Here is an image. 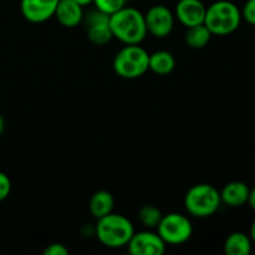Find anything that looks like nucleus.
<instances>
[{
	"label": "nucleus",
	"instance_id": "nucleus-24",
	"mask_svg": "<svg viewBox=\"0 0 255 255\" xmlns=\"http://www.w3.org/2000/svg\"><path fill=\"white\" fill-rule=\"evenodd\" d=\"M249 237H251L252 242H253V244L255 246V219L253 221V223H252L251 229H249Z\"/></svg>",
	"mask_w": 255,
	"mask_h": 255
},
{
	"label": "nucleus",
	"instance_id": "nucleus-1",
	"mask_svg": "<svg viewBox=\"0 0 255 255\" xmlns=\"http://www.w3.org/2000/svg\"><path fill=\"white\" fill-rule=\"evenodd\" d=\"M110 26L115 39L125 45H138L147 36L144 14L127 5L110 15Z\"/></svg>",
	"mask_w": 255,
	"mask_h": 255
},
{
	"label": "nucleus",
	"instance_id": "nucleus-6",
	"mask_svg": "<svg viewBox=\"0 0 255 255\" xmlns=\"http://www.w3.org/2000/svg\"><path fill=\"white\" fill-rule=\"evenodd\" d=\"M156 229L164 243L171 246L186 243L193 234L191 219L182 213H168L163 216Z\"/></svg>",
	"mask_w": 255,
	"mask_h": 255
},
{
	"label": "nucleus",
	"instance_id": "nucleus-17",
	"mask_svg": "<svg viewBox=\"0 0 255 255\" xmlns=\"http://www.w3.org/2000/svg\"><path fill=\"white\" fill-rule=\"evenodd\" d=\"M212 32L204 24L196 25V26L187 27L184 40L186 44L192 49H203L209 44L212 39Z\"/></svg>",
	"mask_w": 255,
	"mask_h": 255
},
{
	"label": "nucleus",
	"instance_id": "nucleus-21",
	"mask_svg": "<svg viewBox=\"0 0 255 255\" xmlns=\"http://www.w3.org/2000/svg\"><path fill=\"white\" fill-rule=\"evenodd\" d=\"M11 192V181L9 176L0 171V202L5 201Z\"/></svg>",
	"mask_w": 255,
	"mask_h": 255
},
{
	"label": "nucleus",
	"instance_id": "nucleus-22",
	"mask_svg": "<svg viewBox=\"0 0 255 255\" xmlns=\"http://www.w3.org/2000/svg\"><path fill=\"white\" fill-rule=\"evenodd\" d=\"M69 249L61 243L50 244L44 251V255H69Z\"/></svg>",
	"mask_w": 255,
	"mask_h": 255
},
{
	"label": "nucleus",
	"instance_id": "nucleus-4",
	"mask_svg": "<svg viewBox=\"0 0 255 255\" xmlns=\"http://www.w3.org/2000/svg\"><path fill=\"white\" fill-rule=\"evenodd\" d=\"M221 206V192L209 183L194 184L184 196V208L196 218L214 216Z\"/></svg>",
	"mask_w": 255,
	"mask_h": 255
},
{
	"label": "nucleus",
	"instance_id": "nucleus-28",
	"mask_svg": "<svg viewBox=\"0 0 255 255\" xmlns=\"http://www.w3.org/2000/svg\"><path fill=\"white\" fill-rule=\"evenodd\" d=\"M177 1H178V0H177Z\"/></svg>",
	"mask_w": 255,
	"mask_h": 255
},
{
	"label": "nucleus",
	"instance_id": "nucleus-20",
	"mask_svg": "<svg viewBox=\"0 0 255 255\" xmlns=\"http://www.w3.org/2000/svg\"><path fill=\"white\" fill-rule=\"evenodd\" d=\"M241 10L244 21L255 26V0H247Z\"/></svg>",
	"mask_w": 255,
	"mask_h": 255
},
{
	"label": "nucleus",
	"instance_id": "nucleus-5",
	"mask_svg": "<svg viewBox=\"0 0 255 255\" xmlns=\"http://www.w3.org/2000/svg\"><path fill=\"white\" fill-rule=\"evenodd\" d=\"M149 54L138 45H126L115 55V72L120 77L126 80H134L143 76L149 70Z\"/></svg>",
	"mask_w": 255,
	"mask_h": 255
},
{
	"label": "nucleus",
	"instance_id": "nucleus-25",
	"mask_svg": "<svg viewBox=\"0 0 255 255\" xmlns=\"http://www.w3.org/2000/svg\"><path fill=\"white\" fill-rule=\"evenodd\" d=\"M74 1L79 2L80 5H82V6H86V5L91 4V2H92V0H74Z\"/></svg>",
	"mask_w": 255,
	"mask_h": 255
},
{
	"label": "nucleus",
	"instance_id": "nucleus-13",
	"mask_svg": "<svg viewBox=\"0 0 255 255\" xmlns=\"http://www.w3.org/2000/svg\"><path fill=\"white\" fill-rule=\"evenodd\" d=\"M219 192H221L222 203L231 208H239L248 203L251 188L248 184L242 181H232Z\"/></svg>",
	"mask_w": 255,
	"mask_h": 255
},
{
	"label": "nucleus",
	"instance_id": "nucleus-8",
	"mask_svg": "<svg viewBox=\"0 0 255 255\" xmlns=\"http://www.w3.org/2000/svg\"><path fill=\"white\" fill-rule=\"evenodd\" d=\"M147 34L157 39L169 36L174 27V14L166 5H153L144 14Z\"/></svg>",
	"mask_w": 255,
	"mask_h": 255
},
{
	"label": "nucleus",
	"instance_id": "nucleus-27",
	"mask_svg": "<svg viewBox=\"0 0 255 255\" xmlns=\"http://www.w3.org/2000/svg\"><path fill=\"white\" fill-rule=\"evenodd\" d=\"M0 96H1V91H0Z\"/></svg>",
	"mask_w": 255,
	"mask_h": 255
},
{
	"label": "nucleus",
	"instance_id": "nucleus-11",
	"mask_svg": "<svg viewBox=\"0 0 255 255\" xmlns=\"http://www.w3.org/2000/svg\"><path fill=\"white\" fill-rule=\"evenodd\" d=\"M207 6L201 0H178L174 10V17H177L186 27L204 24Z\"/></svg>",
	"mask_w": 255,
	"mask_h": 255
},
{
	"label": "nucleus",
	"instance_id": "nucleus-26",
	"mask_svg": "<svg viewBox=\"0 0 255 255\" xmlns=\"http://www.w3.org/2000/svg\"><path fill=\"white\" fill-rule=\"evenodd\" d=\"M4 127H5V122H4V119H2L1 114H0V136L2 134V132H4Z\"/></svg>",
	"mask_w": 255,
	"mask_h": 255
},
{
	"label": "nucleus",
	"instance_id": "nucleus-2",
	"mask_svg": "<svg viewBox=\"0 0 255 255\" xmlns=\"http://www.w3.org/2000/svg\"><path fill=\"white\" fill-rule=\"evenodd\" d=\"M134 233L132 222L127 217L117 213H110L97 219L95 236L105 247L119 249L127 247Z\"/></svg>",
	"mask_w": 255,
	"mask_h": 255
},
{
	"label": "nucleus",
	"instance_id": "nucleus-10",
	"mask_svg": "<svg viewBox=\"0 0 255 255\" xmlns=\"http://www.w3.org/2000/svg\"><path fill=\"white\" fill-rule=\"evenodd\" d=\"M57 4L59 0H21L20 10L25 20L40 24L54 16Z\"/></svg>",
	"mask_w": 255,
	"mask_h": 255
},
{
	"label": "nucleus",
	"instance_id": "nucleus-9",
	"mask_svg": "<svg viewBox=\"0 0 255 255\" xmlns=\"http://www.w3.org/2000/svg\"><path fill=\"white\" fill-rule=\"evenodd\" d=\"M167 244L158 233L152 231L134 232L129 239L127 248L132 255H162L166 252Z\"/></svg>",
	"mask_w": 255,
	"mask_h": 255
},
{
	"label": "nucleus",
	"instance_id": "nucleus-12",
	"mask_svg": "<svg viewBox=\"0 0 255 255\" xmlns=\"http://www.w3.org/2000/svg\"><path fill=\"white\" fill-rule=\"evenodd\" d=\"M84 15V6L79 2L74 0H59L54 16L62 26L72 29L81 24Z\"/></svg>",
	"mask_w": 255,
	"mask_h": 255
},
{
	"label": "nucleus",
	"instance_id": "nucleus-15",
	"mask_svg": "<svg viewBox=\"0 0 255 255\" xmlns=\"http://www.w3.org/2000/svg\"><path fill=\"white\" fill-rule=\"evenodd\" d=\"M115 207V198L110 192L97 191L91 196L89 202V211L94 218L100 219L112 213Z\"/></svg>",
	"mask_w": 255,
	"mask_h": 255
},
{
	"label": "nucleus",
	"instance_id": "nucleus-19",
	"mask_svg": "<svg viewBox=\"0 0 255 255\" xmlns=\"http://www.w3.org/2000/svg\"><path fill=\"white\" fill-rule=\"evenodd\" d=\"M128 0H92L95 7L107 15H112L127 5Z\"/></svg>",
	"mask_w": 255,
	"mask_h": 255
},
{
	"label": "nucleus",
	"instance_id": "nucleus-7",
	"mask_svg": "<svg viewBox=\"0 0 255 255\" xmlns=\"http://www.w3.org/2000/svg\"><path fill=\"white\" fill-rule=\"evenodd\" d=\"M81 24H84L87 39L96 46L109 44L114 39L110 26V15L100 11L96 7L84 15Z\"/></svg>",
	"mask_w": 255,
	"mask_h": 255
},
{
	"label": "nucleus",
	"instance_id": "nucleus-14",
	"mask_svg": "<svg viewBox=\"0 0 255 255\" xmlns=\"http://www.w3.org/2000/svg\"><path fill=\"white\" fill-rule=\"evenodd\" d=\"M253 246L249 234L243 232H233L227 237L223 248L227 255H249L252 253Z\"/></svg>",
	"mask_w": 255,
	"mask_h": 255
},
{
	"label": "nucleus",
	"instance_id": "nucleus-18",
	"mask_svg": "<svg viewBox=\"0 0 255 255\" xmlns=\"http://www.w3.org/2000/svg\"><path fill=\"white\" fill-rule=\"evenodd\" d=\"M162 217H163V214H162L161 209L157 208L156 206H152V204L142 206L138 211L139 223L147 229H156L161 222Z\"/></svg>",
	"mask_w": 255,
	"mask_h": 255
},
{
	"label": "nucleus",
	"instance_id": "nucleus-3",
	"mask_svg": "<svg viewBox=\"0 0 255 255\" xmlns=\"http://www.w3.org/2000/svg\"><path fill=\"white\" fill-rule=\"evenodd\" d=\"M242 20V10L238 5L229 0H218L207 6L204 25L212 35L227 36L238 30Z\"/></svg>",
	"mask_w": 255,
	"mask_h": 255
},
{
	"label": "nucleus",
	"instance_id": "nucleus-16",
	"mask_svg": "<svg viewBox=\"0 0 255 255\" xmlns=\"http://www.w3.org/2000/svg\"><path fill=\"white\" fill-rule=\"evenodd\" d=\"M148 67L152 72L161 76L171 74L176 67V59L167 50H158L149 54Z\"/></svg>",
	"mask_w": 255,
	"mask_h": 255
},
{
	"label": "nucleus",
	"instance_id": "nucleus-23",
	"mask_svg": "<svg viewBox=\"0 0 255 255\" xmlns=\"http://www.w3.org/2000/svg\"><path fill=\"white\" fill-rule=\"evenodd\" d=\"M249 207H251L252 209L255 212V187L251 189V192H249V198H248V203Z\"/></svg>",
	"mask_w": 255,
	"mask_h": 255
}]
</instances>
